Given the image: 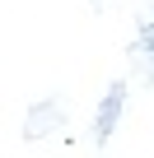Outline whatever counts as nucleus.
Listing matches in <instances>:
<instances>
[{
	"instance_id": "obj_1",
	"label": "nucleus",
	"mask_w": 154,
	"mask_h": 158,
	"mask_svg": "<svg viewBox=\"0 0 154 158\" xmlns=\"http://www.w3.org/2000/svg\"><path fill=\"white\" fill-rule=\"evenodd\" d=\"M117 112H121V89H112V93L103 98V107H98V139H108V130H112Z\"/></svg>"
}]
</instances>
